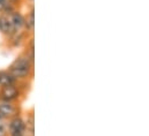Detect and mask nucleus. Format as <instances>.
<instances>
[{
    "label": "nucleus",
    "mask_w": 149,
    "mask_h": 136,
    "mask_svg": "<svg viewBox=\"0 0 149 136\" xmlns=\"http://www.w3.org/2000/svg\"><path fill=\"white\" fill-rule=\"evenodd\" d=\"M33 69L34 64L26 54H23L13 61V64L8 68V73L16 80H24L33 74Z\"/></svg>",
    "instance_id": "f257e3e1"
},
{
    "label": "nucleus",
    "mask_w": 149,
    "mask_h": 136,
    "mask_svg": "<svg viewBox=\"0 0 149 136\" xmlns=\"http://www.w3.org/2000/svg\"><path fill=\"white\" fill-rule=\"evenodd\" d=\"M7 130L9 133V136H24L26 133V122L24 120L16 115L9 120Z\"/></svg>",
    "instance_id": "f03ea898"
},
{
    "label": "nucleus",
    "mask_w": 149,
    "mask_h": 136,
    "mask_svg": "<svg viewBox=\"0 0 149 136\" xmlns=\"http://www.w3.org/2000/svg\"><path fill=\"white\" fill-rule=\"evenodd\" d=\"M20 90L15 85H5L0 89V99L1 102H14L19 98Z\"/></svg>",
    "instance_id": "7ed1b4c3"
},
{
    "label": "nucleus",
    "mask_w": 149,
    "mask_h": 136,
    "mask_svg": "<svg viewBox=\"0 0 149 136\" xmlns=\"http://www.w3.org/2000/svg\"><path fill=\"white\" fill-rule=\"evenodd\" d=\"M19 114V107L9 102H0V121L12 119Z\"/></svg>",
    "instance_id": "20e7f679"
},
{
    "label": "nucleus",
    "mask_w": 149,
    "mask_h": 136,
    "mask_svg": "<svg viewBox=\"0 0 149 136\" xmlns=\"http://www.w3.org/2000/svg\"><path fill=\"white\" fill-rule=\"evenodd\" d=\"M0 33L8 36V37H12L16 33L13 24H12V21L9 19V16H7V15L0 16Z\"/></svg>",
    "instance_id": "39448f33"
},
{
    "label": "nucleus",
    "mask_w": 149,
    "mask_h": 136,
    "mask_svg": "<svg viewBox=\"0 0 149 136\" xmlns=\"http://www.w3.org/2000/svg\"><path fill=\"white\" fill-rule=\"evenodd\" d=\"M9 19L12 21V24L15 29V31H21L24 27V21H26V17L20 13V12H14L12 15H9Z\"/></svg>",
    "instance_id": "423d86ee"
},
{
    "label": "nucleus",
    "mask_w": 149,
    "mask_h": 136,
    "mask_svg": "<svg viewBox=\"0 0 149 136\" xmlns=\"http://www.w3.org/2000/svg\"><path fill=\"white\" fill-rule=\"evenodd\" d=\"M16 78H14L8 71H0V88L5 85H15Z\"/></svg>",
    "instance_id": "0eeeda50"
},
{
    "label": "nucleus",
    "mask_w": 149,
    "mask_h": 136,
    "mask_svg": "<svg viewBox=\"0 0 149 136\" xmlns=\"http://www.w3.org/2000/svg\"><path fill=\"white\" fill-rule=\"evenodd\" d=\"M24 27H26L27 31H30V33L34 31V28H35V14H34V9H31L30 13H29V15L27 16V19L24 21Z\"/></svg>",
    "instance_id": "6e6552de"
},
{
    "label": "nucleus",
    "mask_w": 149,
    "mask_h": 136,
    "mask_svg": "<svg viewBox=\"0 0 149 136\" xmlns=\"http://www.w3.org/2000/svg\"><path fill=\"white\" fill-rule=\"evenodd\" d=\"M0 136H8V130L7 126L0 121Z\"/></svg>",
    "instance_id": "1a4fd4ad"
},
{
    "label": "nucleus",
    "mask_w": 149,
    "mask_h": 136,
    "mask_svg": "<svg viewBox=\"0 0 149 136\" xmlns=\"http://www.w3.org/2000/svg\"><path fill=\"white\" fill-rule=\"evenodd\" d=\"M6 3H7V0H0V10H2V8L5 7Z\"/></svg>",
    "instance_id": "9d476101"
},
{
    "label": "nucleus",
    "mask_w": 149,
    "mask_h": 136,
    "mask_svg": "<svg viewBox=\"0 0 149 136\" xmlns=\"http://www.w3.org/2000/svg\"><path fill=\"white\" fill-rule=\"evenodd\" d=\"M29 1H30V2H33V1H34V0H29Z\"/></svg>",
    "instance_id": "9b49d317"
}]
</instances>
